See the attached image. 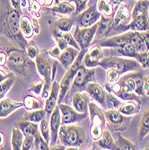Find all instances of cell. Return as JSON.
<instances>
[{
	"label": "cell",
	"mask_w": 149,
	"mask_h": 150,
	"mask_svg": "<svg viewBox=\"0 0 149 150\" xmlns=\"http://www.w3.org/2000/svg\"><path fill=\"white\" fill-rule=\"evenodd\" d=\"M0 49L7 54L8 70L16 76L23 86L28 87L32 82L39 78L35 62L28 57L25 50L18 48L8 39L0 42Z\"/></svg>",
	"instance_id": "cell-1"
},
{
	"label": "cell",
	"mask_w": 149,
	"mask_h": 150,
	"mask_svg": "<svg viewBox=\"0 0 149 150\" xmlns=\"http://www.w3.org/2000/svg\"><path fill=\"white\" fill-rule=\"evenodd\" d=\"M22 12L13 7L10 0L0 2V36L8 39L20 49L25 50L28 40L23 35L20 29Z\"/></svg>",
	"instance_id": "cell-2"
},
{
	"label": "cell",
	"mask_w": 149,
	"mask_h": 150,
	"mask_svg": "<svg viewBox=\"0 0 149 150\" xmlns=\"http://www.w3.org/2000/svg\"><path fill=\"white\" fill-rule=\"evenodd\" d=\"M35 65L39 75L42 76L44 79V86L40 96L42 98L47 99L51 89L52 82L54 81V77L57 72L56 61L51 59L48 51L42 50L35 58Z\"/></svg>",
	"instance_id": "cell-3"
},
{
	"label": "cell",
	"mask_w": 149,
	"mask_h": 150,
	"mask_svg": "<svg viewBox=\"0 0 149 150\" xmlns=\"http://www.w3.org/2000/svg\"><path fill=\"white\" fill-rule=\"evenodd\" d=\"M59 139L60 144L66 149H79L86 141L85 129L76 124H61L59 130Z\"/></svg>",
	"instance_id": "cell-4"
},
{
	"label": "cell",
	"mask_w": 149,
	"mask_h": 150,
	"mask_svg": "<svg viewBox=\"0 0 149 150\" xmlns=\"http://www.w3.org/2000/svg\"><path fill=\"white\" fill-rule=\"evenodd\" d=\"M102 69L107 70L109 69H114L119 70L121 74H126L128 72L140 70L141 67L139 63L135 59H126L123 57L110 56L103 58L99 65Z\"/></svg>",
	"instance_id": "cell-5"
},
{
	"label": "cell",
	"mask_w": 149,
	"mask_h": 150,
	"mask_svg": "<svg viewBox=\"0 0 149 150\" xmlns=\"http://www.w3.org/2000/svg\"><path fill=\"white\" fill-rule=\"evenodd\" d=\"M88 49H83L81 50L79 54L77 55L76 59H75L74 63L70 66V67L66 70V74L64 75L61 82H60V90H59V101L58 103H60L63 102L65 98H67L69 95V90L71 87V85L73 83V80L78 71L79 67L82 64L83 58L85 56V52Z\"/></svg>",
	"instance_id": "cell-6"
},
{
	"label": "cell",
	"mask_w": 149,
	"mask_h": 150,
	"mask_svg": "<svg viewBox=\"0 0 149 150\" xmlns=\"http://www.w3.org/2000/svg\"><path fill=\"white\" fill-rule=\"evenodd\" d=\"M131 20V11L128 4L126 2L121 3L114 13L110 37L128 32L129 24L130 23Z\"/></svg>",
	"instance_id": "cell-7"
},
{
	"label": "cell",
	"mask_w": 149,
	"mask_h": 150,
	"mask_svg": "<svg viewBox=\"0 0 149 150\" xmlns=\"http://www.w3.org/2000/svg\"><path fill=\"white\" fill-rule=\"evenodd\" d=\"M105 125L111 132H122L127 130L132 121V116H126L118 110L104 112Z\"/></svg>",
	"instance_id": "cell-8"
},
{
	"label": "cell",
	"mask_w": 149,
	"mask_h": 150,
	"mask_svg": "<svg viewBox=\"0 0 149 150\" xmlns=\"http://www.w3.org/2000/svg\"><path fill=\"white\" fill-rule=\"evenodd\" d=\"M95 71L93 69H88L83 63L79 67L78 71L73 80L70 91H85V87L90 82L95 80Z\"/></svg>",
	"instance_id": "cell-9"
},
{
	"label": "cell",
	"mask_w": 149,
	"mask_h": 150,
	"mask_svg": "<svg viewBox=\"0 0 149 150\" xmlns=\"http://www.w3.org/2000/svg\"><path fill=\"white\" fill-rule=\"evenodd\" d=\"M75 31L73 33V36L76 40L77 44L79 45L80 49H88L92 40L94 39L95 33L98 28V23L93 24L90 27H84L81 28L78 24H75Z\"/></svg>",
	"instance_id": "cell-10"
},
{
	"label": "cell",
	"mask_w": 149,
	"mask_h": 150,
	"mask_svg": "<svg viewBox=\"0 0 149 150\" xmlns=\"http://www.w3.org/2000/svg\"><path fill=\"white\" fill-rule=\"evenodd\" d=\"M102 15L97 10L96 4H93L89 7H86L83 12L78 13L75 16L76 23L78 24L81 28L84 27H90L99 22Z\"/></svg>",
	"instance_id": "cell-11"
},
{
	"label": "cell",
	"mask_w": 149,
	"mask_h": 150,
	"mask_svg": "<svg viewBox=\"0 0 149 150\" xmlns=\"http://www.w3.org/2000/svg\"><path fill=\"white\" fill-rule=\"evenodd\" d=\"M61 113V124H76L87 118L88 113L79 112L74 107H70L65 103H58Z\"/></svg>",
	"instance_id": "cell-12"
},
{
	"label": "cell",
	"mask_w": 149,
	"mask_h": 150,
	"mask_svg": "<svg viewBox=\"0 0 149 150\" xmlns=\"http://www.w3.org/2000/svg\"><path fill=\"white\" fill-rule=\"evenodd\" d=\"M104 58L102 47L95 43L90 48H88L83 58L82 63L88 69H94V67H99L101 60Z\"/></svg>",
	"instance_id": "cell-13"
},
{
	"label": "cell",
	"mask_w": 149,
	"mask_h": 150,
	"mask_svg": "<svg viewBox=\"0 0 149 150\" xmlns=\"http://www.w3.org/2000/svg\"><path fill=\"white\" fill-rule=\"evenodd\" d=\"M49 130H50V142L49 145H55L59 139V130L61 126V113L59 105L55 107L49 117Z\"/></svg>",
	"instance_id": "cell-14"
},
{
	"label": "cell",
	"mask_w": 149,
	"mask_h": 150,
	"mask_svg": "<svg viewBox=\"0 0 149 150\" xmlns=\"http://www.w3.org/2000/svg\"><path fill=\"white\" fill-rule=\"evenodd\" d=\"M113 16H102L99 22H98V28L97 32L95 33V40H97L96 43L101 42V40L109 38L111 34V29H112V24L113 22Z\"/></svg>",
	"instance_id": "cell-15"
},
{
	"label": "cell",
	"mask_w": 149,
	"mask_h": 150,
	"mask_svg": "<svg viewBox=\"0 0 149 150\" xmlns=\"http://www.w3.org/2000/svg\"><path fill=\"white\" fill-rule=\"evenodd\" d=\"M59 90H60V84L54 80L52 82L48 98L46 99V103L44 105V110L46 111V114L49 118L50 117V114L52 113L53 110L57 106V103L59 101Z\"/></svg>",
	"instance_id": "cell-16"
},
{
	"label": "cell",
	"mask_w": 149,
	"mask_h": 150,
	"mask_svg": "<svg viewBox=\"0 0 149 150\" xmlns=\"http://www.w3.org/2000/svg\"><path fill=\"white\" fill-rule=\"evenodd\" d=\"M91 149H106V150H116L118 146L114 141L112 133L109 129L103 130L101 138L93 142Z\"/></svg>",
	"instance_id": "cell-17"
},
{
	"label": "cell",
	"mask_w": 149,
	"mask_h": 150,
	"mask_svg": "<svg viewBox=\"0 0 149 150\" xmlns=\"http://www.w3.org/2000/svg\"><path fill=\"white\" fill-rule=\"evenodd\" d=\"M85 92L93 100L96 101L102 106H105L106 90H104L96 82H90L89 84H87Z\"/></svg>",
	"instance_id": "cell-18"
},
{
	"label": "cell",
	"mask_w": 149,
	"mask_h": 150,
	"mask_svg": "<svg viewBox=\"0 0 149 150\" xmlns=\"http://www.w3.org/2000/svg\"><path fill=\"white\" fill-rule=\"evenodd\" d=\"M88 112L90 117L91 125L105 126V116L102 109L93 102H90L88 104Z\"/></svg>",
	"instance_id": "cell-19"
},
{
	"label": "cell",
	"mask_w": 149,
	"mask_h": 150,
	"mask_svg": "<svg viewBox=\"0 0 149 150\" xmlns=\"http://www.w3.org/2000/svg\"><path fill=\"white\" fill-rule=\"evenodd\" d=\"M24 107L23 103H17L9 98L0 100V119L7 118L13 112Z\"/></svg>",
	"instance_id": "cell-20"
},
{
	"label": "cell",
	"mask_w": 149,
	"mask_h": 150,
	"mask_svg": "<svg viewBox=\"0 0 149 150\" xmlns=\"http://www.w3.org/2000/svg\"><path fill=\"white\" fill-rule=\"evenodd\" d=\"M111 50L112 56L124 57V58H131L135 59L138 55V50H136L131 43H124L118 47L109 48Z\"/></svg>",
	"instance_id": "cell-21"
},
{
	"label": "cell",
	"mask_w": 149,
	"mask_h": 150,
	"mask_svg": "<svg viewBox=\"0 0 149 150\" xmlns=\"http://www.w3.org/2000/svg\"><path fill=\"white\" fill-rule=\"evenodd\" d=\"M43 11L46 13H55V15H61V16H70L72 13H75L76 11V6L72 5L71 2L66 1L61 2L58 5H55L54 6L50 7H45L42 8Z\"/></svg>",
	"instance_id": "cell-22"
},
{
	"label": "cell",
	"mask_w": 149,
	"mask_h": 150,
	"mask_svg": "<svg viewBox=\"0 0 149 150\" xmlns=\"http://www.w3.org/2000/svg\"><path fill=\"white\" fill-rule=\"evenodd\" d=\"M79 52H80V50L75 49L72 46H68L66 50H64L61 52L58 60L59 61V63L61 64V66L64 67V69L66 70H67L70 67V66L74 63Z\"/></svg>",
	"instance_id": "cell-23"
},
{
	"label": "cell",
	"mask_w": 149,
	"mask_h": 150,
	"mask_svg": "<svg viewBox=\"0 0 149 150\" xmlns=\"http://www.w3.org/2000/svg\"><path fill=\"white\" fill-rule=\"evenodd\" d=\"M86 93L83 91H77L73 95L72 105L79 112L88 113V104L90 102Z\"/></svg>",
	"instance_id": "cell-24"
},
{
	"label": "cell",
	"mask_w": 149,
	"mask_h": 150,
	"mask_svg": "<svg viewBox=\"0 0 149 150\" xmlns=\"http://www.w3.org/2000/svg\"><path fill=\"white\" fill-rule=\"evenodd\" d=\"M129 31L138 33L149 31V15H142L133 18L129 24Z\"/></svg>",
	"instance_id": "cell-25"
},
{
	"label": "cell",
	"mask_w": 149,
	"mask_h": 150,
	"mask_svg": "<svg viewBox=\"0 0 149 150\" xmlns=\"http://www.w3.org/2000/svg\"><path fill=\"white\" fill-rule=\"evenodd\" d=\"M13 127L19 129L24 136L27 135H35L39 131V126L37 123L26 120H20L13 123Z\"/></svg>",
	"instance_id": "cell-26"
},
{
	"label": "cell",
	"mask_w": 149,
	"mask_h": 150,
	"mask_svg": "<svg viewBox=\"0 0 149 150\" xmlns=\"http://www.w3.org/2000/svg\"><path fill=\"white\" fill-rule=\"evenodd\" d=\"M141 110V103L136 101H125L121 104L118 111L126 116H134L138 114Z\"/></svg>",
	"instance_id": "cell-27"
},
{
	"label": "cell",
	"mask_w": 149,
	"mask_h": 150,
	"mask_svg": "<svg viewBox=\"0 0 149 150\" xmlns=\"http://www.w3.org/2000/svg\"><path fill=\"white\" fill-rule=\"evenodd\" d=\"M20 29H21L23 35L27 40L32 39L33 35L35 34L33 25H32V21L27 16L22 15L21 19H20Z\"/></svg>",
	"instance_id": "cell-28"
},
{
	"label": "cell",
	"mask_w": 149,
	"mask_h": 150,
	"mask_svg": "<svg viewBox=\"0 0 149 150\" xmlns=\"http://www.w3.org/2000/svg\"><path fill=\"white\" fill-rule=\"evenodd\" d=\"M23 105L24 108L28 111H32V110H40V109H44L45 103L43 102L33 96V95L27 94L23 96Z\"/></svg>",
	"instance_id": "cell-29"
},
{
	"label": "cell",
	"mask_w": 149,
	"mask_h": 150,
	"mask_svg": "<svg viewBox=\"0 0 149 150\" xmlns=\"http://www.w3.org/2000/svg\"><path fill=\"white\" fill-rule=\"evenodd\" d=\"M149 135V107L144 112L140 123H139V128H138V138L141 141L145 138H146V136Z\"/></svg>",
	"instance_id": "cell-30"
},
{
	"label": "cell",
	"mask_w": 149,
	"mask_h": 150,
	"mask_svg": "<svg viewBox=\"0 0 149 150\" xmlns=\"http://www.w3.org/2000/svg\"><path fill=\"white\" fill-rule=\"evenodd\" d=\"M74 24H76L75 17H61L51 23V25L55 26L63 33L70 32Z\"/></svg>",
	"instance_id": "cell-31"
},
{
	"label": "cell",
	"mask_w": 149,
	"mask_h": 150,
	"mask_svg": "<svg viewBox=\"0 0 149 150\" xmlns=\"http://www.w3.org/2000/svg\"><path fill=\"white\" fill-rule=\"evenodd\" d=\"M149 0H138L131 12V18L142 15H149Z\"/></svg>",
	"instance_id": "cell-32"
},
{
	"label": "cell",
	"mask_w": 149,
	"mask_h": 150,
	"mask_svg": "<svg viewBox=\"0 0 149 150\" xmlns=\"http://www.w3.org/2000/svg\"><path fill=\"white\" fill-rule=\"evenodd\" d=\"M97 10L101 13L102 16H112L116 11H114V6L111 3L110 0H97Z\"/></svg>",
	"instance_id": "cell-33"
},
{
	"label": "cell",
	"mask_w": 149,
	"mask_h": 150,
	"mask_svg": "<svg viewBox=\"0 0 149 150\" xmlns=\"http://www.w3.org/2000/svg\"><path fill=\"white\" fill-rule=\"evenodd\" d=\"M24 139V135L23 134V132L13 127V130H12V136H11V146L13 150H20L22 149V145H23V141Z\"/></svg>",
	"instance_id": "cell-34"
},
{
	"label": "cell",
	"mask_w": 149,
	"mask_h": 150,
	"mask_svg": "<svg viewBox=\"0 0 149 150\" xmlns=\"http://www.w3.org/2000/svg\"><path fill=\"white\" fill-rule=\"evenodd\" d=\"M46 115V111L44 109H40V110H32L30 112H27L23 115V119L35 122V123H39V122H40L45 118Z\"/></svg>",
	"instance_id": "cell-35"
},
{
	"label": "cell",
	"mask_w": 149,
	"mask_h": 150,
	"mask_svg": "<svg viewBox=\"0 0 149 150\" xmlns=\"http://www.w3.org/2000/svg\"><path fill=\"white\" fill-rule=\"evenodd\" d=\"M27 9L33 18L40 19V12L42 11V6H40L39 0H27Z\"/></svg>",
	"instance_id": "cell-36"
},
{
	"label": "cell",
	"mask_w": 149,
	"mask_h": 150,
	"mask_svg": "<svg viewBox=\"0 0 149 150\" xmlns=\"http://www.w3.org/2000/svg\"><path fill=\"white\" fill-rule=\"evenodd\" d=\"M122 104L119 99L116 95H114L112 93H109L106 91V95H105V106L107 107V110H118L119 107Z\"/></svg>",
	"instance_id": "cell-37"
},
{
	"label": "cell",
	"mask_w": 149,
	"mask_h": 150,
	"mask_svg": "<svg viewBox=\"0 0 149 150\" xmlns=\"http://www.w3.org/2000/svg\"><path fill=\"white\" fill-rule=\"evenodd\" d=\"M116 145L118 146V149L119 150H136L137 149V146L135 145L133 142L129 141V139H125L124 137H122L121 134H118V139Z\"/></svg>",
	"instance_id": "cell-38"
},
{
	"label": "cell",
	"mask_w": 149,
	"mask_h": 150,
	"mask_svg": "<svg viewBox=\"0 0 149 150\" xmlns=\"http://www.w3.org/2000/svg\"><path fill=\"white\" fill-rule=\"evenodd\" d=\"M16 76H12L4 80L3 82H0V100H2L5 97L6 93L12 88L13 85L16 82Z\"/></svg>",
	"instance_id": "cell-39"
},
{
	"label": "cell",
	"mask_w": 149,
	"mask_h": 150,
	"mask_svg": "<svg viewBox=\"0 0 149 150\" xmlns=\"http://www.w3.org/2000/svg\"><path fill=\"white\" fill-rule=\"evenodd\" d=\"M32 149H38V150H48L49 149V145L46 142L42 135L40 132H37L34 135V142Z\"/></svg>",
	"instance_id": "cell-40"
},
{
	"label": "cell",
	"mask_w": 149,
	"mask_h": 150,
	"mask_svg": "<svg viewBox=\"0 0 149 150\" xmlns=\"http://www.w3.org/2000/svg\"><path fill=\"white\" fill-rule=\"evenodd\" d=\"M40 132L42 137L46 140V142L49 145L50 142V130H49V123L47 119H43L40 122Z\"/></svg>",
	"instance_id": "cell-41"
},
{
	"label": "cell",
	"mask_w": 149,
	"mask_h": 150,
	"mask_svg": "<svg viewBox=\"0 0 149 150\" xmlns=\"http://www.w3.org/2000/svg\"><path fill=\"white\" fill-rule=\"evenodd\" d=\"M135 59L139 63L141 69H149V50L138 52Z\"/></svg>",
	"instance_id": "cell-42"
},
{
	"label": "cell",
	"mask_w": 149,
	"mask_h": 150,
	"mask_svg": "<svg viewBox=\"0 0 149 150\" xmlns=\"http://www.w3.org/2000/svg\"><path fill=\"white\" fill-rule=\"evenodd\" d=\"M25 51H26L27 55H28V57L30 59H35L37 55L40 52V50L35 42H33V40H30V42H28V44H27V46L25 48Z\"/></svg>",
	"instance_id": "cell-43"
},
{
	"label": "cell",
	"mask_w": 149,
	"mask_h": 150,
	"mask_svg": "<svg viewBox=\"0 0 149 150\" xmlns=\"http://www.w3.org/2000/svg\"><path fill=\"white\" fill-rule=\"evenodd\" d=\"M43 86H44V79L39 77L38 79L34 80L33 82H32V84L28 86V90L30 92L34 93L37 95H40L43 89Z\"/></svg>",
	"instance_id": "cell-44"
},
{
	"label": "cell",
	"mask_w": 149,
	"mask_h": 150,
	"mask_svg": "<svg viewBox=\"0 0 149 150\" xmlns=\"http://www.w3.org/2000/svg\"><path fill=\"white\" fill-rule=\"evenodd\" d=\"M122 76L119 70L114 69H109L106 70V83L113 84L115 82L119 81L120 76Z\"/></svg>",
	"instance_id": "cell-45"
},
{
	"label": "cell",
	"mask_w": 149,
	"mask_h": 150,
	"mask_svg": "<svg viewBox=\"0 0 149 150\" xmlns=\"http://www.w3.org/2000/svg\"><path fill=\"white\" fill-rule=\"evenodd\" d=\"M103 132V127L98 125H91L90 128V137L91 139L95 141L101 138V136Z\"/></svg>",
	"instance_id": "cell-46"
},
{
	"label": "cell",
	"mask_w": 149,
	"mask_h": 150,
	"mask_svg": "<svg viewBox=\"0 0 149 150\" xmlns=\"http://www.w3.org/2000/svg\"><path fill=\"white\" fill-rule=\"evenodd\" d=\"M62 38L66 40V42H67V44H68V46H72L74 47L75 49L78 50H81L79 45L77 44L76 40H75L74 36H73V33H71L70 32H67V33H63L62 34Z\"/></svg>",
	"instance_id": "cell-47"
},
{
	"label": "cell",
	"mask_w": 149,
	"mask_h": 150,
	"mask_svg": "<svg viewBox=\"0 0 149 150\" xmlns=\"http://www.w3.org/2000/svg\"><path fill=\"white\" fill-rule=\"evenodd\" d=\"M91 1V0H75L74 3L76 6V11H75V16H77L78 13H80L81 12H83L86 7H87V4Z\"/></svg>",
	"instance_id": "cell-48"
},
{
	"label": "cell",
	"mask_w": 149,
	"mask_h": 150,
	"mask_svg": "<svg viewBox=\"0 0 149 150\" xmlns=\"http://www.w3.org/2000/svg\"><path fill=\"white\" fill-rule=\"evenodd\" d=\"M33 142H34V136L33 135L24 136L23 145H22V149L23 150H30V149H32V146H33Z\"/></svg>",
	"instance_id": "cell-49"
},
{
	"label": "cell",
	"mask_w": 149,
	"mask_h": 150,
	"mask_svg": "<svg viewBox=\"0 0 149 150\" xmlns=\"http://www.w3.org/2000/svg\"><path fill=\"white\" fill-rule=\"evenodd\" d=\"M61 50L59 49V47L56 44V45H54L53 47L50 48V50H48V53H49V55L52 58V59H59V56H60V54H61Z\"/></svg>",
	"instance_id": "cell-50"
},
{
	"label": "cell",
	"mask_w": 149,
	"mask_h": 150,
	"mask_svg": "<svg viewBox=\"0 0 149 150\" xmlns=\"http://www.w3.org/2000/svg\"><path fill=\"white\" fill-rule=\"evenodd\" d=\"M15 76L11 71L8 70L7 67H0V82H3L4 80H6V78Z\"/></svg>",
	"instance_id": "cell-51"
},
{
	"label": "cell",
	"mask_w": 149,
	"mask_h": 150,
	"mask_svg": "<svg viewBox=\"0 0 149 150\" xmlns=\"http://www.w3.org/2000/svg\"><path fill=\"white\" fill-rule=\"evenodd\" d=\"M55 40H56L57 45H58V46L59 47V49L61 50V51H63L64 50H66L67 47H68V44H67V42H66V40H65L62 37L58 38V39H56Z\"/></svg>",
	"instance_id": "cell-52"
},
{
	"label": "cell",
	"mask_w": 149,
	"mask_h": 150,
	"mask_svg": "<svg viewBox=\"0 0 149 150\" xmlns=\"http://www.w3.org/2000/svg\"><path fill=\"white\" fill-rule=\"evenodd\" d=\"M7 54L4 50H0V67H6Z\"/></svg>",
	"instance_id": "cell-53"
},
{
	"label": "cell",
	"mask_w": 149,
	"mask_h": 150,
	"mask_svg": "<svg viewBox=\"0 0 149 150\" xmlns=\"http://www.w3.org/2000/svg\"><path fill=\"white\" fill-rule=\"evenodd\" d=\"M144 92L145 96H149V75L144 76Z\"/></svg>",
	"instance_id": "cell-54"
},
{
	"label": "cell",
	"mask_w": 149,
	"mask_h": 150,
	"mask_svg": "<svg viewBox=\"0 0 149 150\" xmlns=\"http://www.w3.org/2000/svg\"><path fill=\"white\" fill-rule=\"evenodd\" d=\"M142 39L144 40V42L145 43V46H146V49L147 50H149V31H146V32H142V33H139Z\"/></svg>",
	"instance_id": "cell-55"
},
{
	"label": "cell",
	"mask_w": 149,
	"mask_h": 150,
	"mask_svg": "<svg viewBox=\"0 0 149 150\" xmlns=\"http://www.w3.org/2000/svg\"><path fill=\"white\" fill-rule=\"evenodd\" d=\"M39 2L40 6H42V8H45L53 6V4H55V0H39Z\"/></svg>",
	"instance_id": "cell-56"
},
{
	"label": "cell",
	"mask_w": 149,
	"mask_h": 150,
	"mask_svg": "<svg viewBox=\"0 0 149 150\" xmlns=\"http://www.w3.org/2000/svg\"><path fill=\"white\" fill-rule=\"evenodd\" d=\"M32 25H33V29H34V33H35V34L40 33V26L39 19L32 18Z\"/></svg>",
	"instance_id": "cell-57"
},
{
	"label": "cell",
	"mask_w": 149,
	"mask_h": 150,
	"mask_svg": "<svg viewBox=\"0 0 149 150\" xmlns=\"http://www.w3.org/2000/svg\"><path fill=\"white\" fill-rule=\"evenodd\" d=\"M12 6L17 9L18 11L22 12V6H21V0H10Z\"/></svg>",
	"instance_id": "cell-58"
},
{
	"label": "cell",
	"mask_w": 149,
	"mask_h": 150,
	"mask_svg": "<svg viewBox=\"0 0 149 150\" xmlns=\"http://www.w3.org/2000/svg\"><path fill=\"white\" fill-rule=\"evenodd\" d=\"M5 143H6V137H5V133L0 130V148L4 147L5 146Z\"/></svg>",
	"instance_id": "cell-59"
},
{
	"label": "cell",
	"mask_w": 149,
	"mask_h": 150,
	"mask_svg": "<svg viewBox=\"0 0 149 150\" xmlns=\"http://www.w3.org/2000/svg\"><path fill=\"white\" fill-rule=\"evenodd\" d=\"M49 149H51V150H57V149L65 150V149H66V147L64 145H62V144H59V145H56L55 144V145H53V146H50Z\"/></svg>",
	"instance_id": "cell-60"
},
{
	"label": "cell",
	"mask_w": 149,
	"mask_h": 150,
	"mask_svg": "<svg viewBox=\"0 0 149 150\" xmlns=\"http://www.w3.org/2000/svg\"><path fill=\"white\" fill-rule=\"evenodd\" d=\"M111 3L114 6H119L121 3L126 2L127 0H110Z\"/></svg>",
	"instance_id": "cell-61"
},
{
	"label": "cell",
	"mask_w": 149,
	"mask_h": 150,
	"mask_svg": "<svg viewBox=\"0 0 149 150\" xmlns=\"http://www.w3.org/2000/svg\"><path fill=\"white\" fill-rule=\"evenodd\" d=\"M64 1H66V0H55V4H54V5H58V4H59L61 2H64Z\"/></svg>",
	"instance_id": "cell-62"
},
{
	"label": "cell",
	"mask_w": 149,
	"mask_h": 150,
	"mask_svg": "<svg viewBox=\"0 0 149 150\" xmlns=\"http://www.w3.org/2000/svg\"><path fill=\"white\" fill-rule=\"evenodd\" d=\"M67 1H69V2H71V3H74L75 0H67Z\"/></svg>",
	"instance_id": "cell-63"
},
{
	"label": "cell",
	"mask_w": 149,
	"mask_h": 150,
	"mask_svg": "<svg viewBox=\"0 0 149 150\" xmlns=\"http://www.w3.org/2000/svg\"><path fill=\"white\" fill-rule=\"evenodd\" d=\"M145 149H149V144L145 146Z\"/></svg>",
	"instance_id": "cell-64"
}]
</instances>
